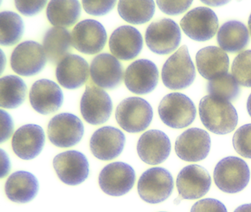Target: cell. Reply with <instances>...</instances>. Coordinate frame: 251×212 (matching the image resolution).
<instances>
[{
    "label": "cell",
    "mask_w": 251,
    "mask_h": 212,
    "mask_svg": "<svg viewBox=\"0 0 251 212\" xmlns=\"http://www.w3.org/2000/svg\"><path fill=\"white\" fill-rule=\"evenodd\" d=\"M199 114L204 126L213 133L225 135L236 128L238 114L230 102L208 95L201 99Z\"/></svg>",
    "instance_id": "1"
},
{
    "label": "cell",
    "mask_w": 251,
    "mask_h": 212,
    "mask_svg": "<svg viewBox=\"0 0 251 212\" xmlns=\"http://www.w3.org/2000/svg\"><path fill=\"white\" fill-rule=\"evenodd\" d=\"M196 77L195 65L186 45L182 46L164 63L161 79L167 88L183 89L192 85Z\"/></svg>",
    "instance_id": "2"
},
{
    "label": "cell",
    "mask_w": 251,
    "mask_h": 212,
    "mask_svg": "<svg viewBox=\"0 0 251 212\" xmlns=\"http://www.w3.org/2000/svg\"><path fill=\"white\" fill-rule=\"evenodd\" d=\"M250 178L249 166L243 159L236 156L221 159L214 168V183L223 192L235 194L242 191Z\"/></svg>",
    "instance_id": "3"
},
{
    "label": "cell",
    "mask_w": 251,
    "mask_h": 212,
    "mask_svg": "<svg viewBox=\"0 0 251 212\" xmlns=\"http://www.w3.org/2000/svg\"><path fill=\"white\" fill-rule=\"evenodd\" d=\"M196 107L192 100L181 93H170L161 100L158 114L167 126L181 129L189 126L196 117Z\"/></svg>",
    "instance_id": "4"
},
{
    "label": "cell",
    "mask_w": 251,
    "mask_h": 212,
    "mask_svg": "<svg viewBox=\"0 0 251 212\" xmlns=\"http://www.w3.org/2000/svg\"><path fill=\"white\" fill-rule=\"evenodd\" d=\"M119 125L128 132H140L151 125L153 117L152 106L145 99L131 97L123 100L116 109Z\"/></svg>",
    "instance_id": "5"
},
{
    "label": "cell",
    "mask_w": 251,
    "mask_h": 212,
    "mask_svg": "<svg viewBox=\"0 0 251 212\" xmlns=\"http://www.w3.org/2000/svg\"><path fill=\"white\" fill-rule=\"evenodd\" d=\"M174 181L171 173L163 167H152L145 171L138 182L141 198L151 204L167 200L173 192Z\"/></svg>",
    "instance_id": "6"
},
{
    "label": "cell",
    "mask_w": 251,
    "mask_h": 212,
    "mask_svg": "<svg viewBox=\"0 0 251 212\" xmlns=\"http://www.w3.org/2000/svg\"><path fill=\"white\" fill-rule=\"evenodd\" d=\"M180 27L173 19H162L152 22L145 32L147 46L155 54L173 53L180 45Z\"/></svg>",
    "instance_id": "7"
},
{
    "label": "cell",
    "mask_w": 251,
    "mask_h": 212,
    "mask_svg": "<svg viewBox=\"0 0 251 212\" xmlns=\"http://www.w3.org/2000/svg\"><path fill=\"white\" fill-rule=\"evenodd\" d=\"M48 134L53 145L68 148L80 142L84 134V126L80 118L75 115L59 113L50 121Z\"/></svg>",
    "instance_id": "8"
},
{
    "label": "cell",
    "mask_w": 251,
    "mask_h": 212,
    "mask_svg": "<svg viewBox=\"0 0 251 212\" xmlns=\"http://www.w3.org/2000/svg\"><path fill=\"white\" fill-rule=\"evenodd\" d=\"M43 46L34 41H25L19 44L11 56L13 70L22 76L30 77L40 73L47 63Z\"/></svg>",
    "instance_id": "9"
},
{
    "label": "cell",
    "mask_w": 251,
    "mask_h": 212,
    "mask_svg": "<svg viewBox=\"0 0 251 212\" xmlns=\"http://www.w3.org/2000/svg\"><path fill=\"white\" fill-rule=\"evenodd\" d=\"M112 110V100L106 91L93 84L86 85L80 100V112L86 122L93 125L105 123Z\"/></svg>",
    "instance_id": "10"
},
{
    "label": "cell",
    "mask_w": 251,
    "mask_h": 212,
    "mask_svg": "<svg viewBox=\"0 0 251 212\" xmlns=\"http://www.w3.org/2000/svg\"><path fill=\"white\" fill-rule=\"evenodd\" d=\"M180 26L191 39L206 41L215 35L218 29V18L209 7H195L183 16Z\"/></svg>",
    "instance_id": "11"
},
{
    "label": "cell",
    "mask_w": 251,
    "mask_h": 212,
    "mask_svg": "<svg viewBox=\"0 0 251 212\" xmlns=\"http://www.w3.org/2000/svg\"><path fill=\"white\" fill-rule=\"evenodd\" d=\"M136 181V173L124 162H113L106 165L99 175V185L106 194L114 197L124 195L131 190Z\"/></svg>",
    "instance_id": "12"
},
{
    "label": "cell",
    "mask_w": 251,
    "mask_h": 212,
    "mask_svg": "<svg viewBox=\"0 0 251 212\" xmlns=\"http://www.w3.org/2000/svg\"><path fill=\"white\" fill-rule=\"evenodd\" d=\"M72 41L77 51L86 54H97L103 50L106 44V29L98 21L85 19L75 26Z\"/></svg>",
    "instance_id": "13"
},
{
    "label": "cell",
    "mask_w": 251,
    "mask_h": 212,
    "mask_svg": "<svg viewBox=\"0 0 251 212\" xmlns=\"http://www.w3.org/2000/svg\"><path fill=\"white\" fill-rule=\"evenodd\" d=\"M53 167L59 179L67 185H79L89 175V161L84 154L77 150L57 155L53 159Z\"/></svg>",
    "instance_id": "14"
},
{
    "label": "cell",
    "mask_w": 251,
    "mask_h": 212,
    "mask_svg": "<svg viewBox=\"0 0 251 212\" xmlns=\"http://www.w3.org/2000/svg\"><path fill=\"white\" fill-rule=\"evenodd\" d=\"M211 149V137L201 128H192L180 134L176 141L175 150L181 160L197 162L208 156Z\"/></svg>",
    "instance_id": "15"
},
{
    "label": "cell",
    "mask_w": 251,
    "mask_h": 212,
    "mask_svg": "<svg viewBox=\"0 0 251 212\" xmlns=\"http://www.w3.org/2000/svg\"><path fill=\"white\" fill-rule=\"evenodd\" d=\"M211 178L206 169L197 164L188 165L179 172L176 186L180 197L185 200H197L208 193Z\"/></svg>",
    "instance_id": "16"
},
{
    "label": "cell",
    "mask_w": 251,
    "mask_h": 212,
    "mask_svg": "<svg viewBox=\"0 0 251 212\" xmlns=\"http://www.w3.org/2000/svg\"><path fill=\"white\" fill-rule=\"evenodd\" d=\"M158 68L148 59H139L129 65L125 73V84L129 91L136 94L152 92L158 82Z\"/></svg>",
    "instance_id": "17"
},
{
    "label": "cell",
    "mask_w": 251,
    "mask_h": 212,
    "mask_svg": "<svg viewBox=\"0 0 251 212\" xmlns=\"http://www.w3.org/2000/svg\"><path fill=\"white\" fill-rule=\"evenodd\" d=\"M126 144V135L118 128L102 127L97 130L90 139L92 154L101 160H111L118 157Z\"/></svg>",
    "instance_id": "18"
},
{
    "label": "cell",
    "mask_w": 251,
    "mask_h": 212,
    "mask_svg": "<svg viewBox=\"0 0 251 212\" xmlns=\"http://www.w3.org/2000/svg\"><path fill=\"white\" fill-rule=\"evenodd\" d=\"M171 152L168 135L159 130H150L144 132L137 143V153L142 161L150 165H158L167 160Z\"/></svg>",
    "instance_id": "19"
},
{
    "label": "cell",
    "mask_w": 251,
    "mask_h": 212,
    "mask_svg": "<svg viewBox=\"0 0 251 212\" xmlns=\"http://www.w3.org/2000/svg\"><path fill=\"white\" fill-rule=\"evenodd\" d=\"M90 75L97 86L114 89L121 84L123 68L120 60L109 53H101L92 60Z\"/></svg>",
    "instance_id": "20"
},
{
    "label": "cell",
    "mask_w": 251,
    "mask_h": 212,
    "mask_svg": "<svg viewBox=\"0 0 251 212\" xmlns=\"http://www.w3.org/2000/svg\"><path fill=\"white\" fill-rule=\"evenodd\" d=\"M29 97L33 108L43 115L57 111L64 102V94L59 85L48 79L35 82L30 88Z\"/></svg>",
    "instance_id": "21"
},
{
    "label": "cell",
    "mask_w": 251,
    "mask_h": 212,
    "mask_svg": "<svg viewBox=\"0 0 251 212\" xmlns=\"http://www.w3.org/2000/svg\"><path fill=\"white\" fill-rule=\"evenodd\" d=\"M45 134L43 128L35 124L20 127L13 135L11 145L14 153L23 160H32L43 150Z\"/></svg>",
    "instance_id": "22"
},
{
    "label": "cell",
    "mask_w": 251,
    "mask_h": 212,
    "mask_svg": "<svg viewBox=\"0 0 251 212\" xmlns=\"http://www.w3.org/2000/svg\"><path fill=\"white\" fill-rule=\"evenodd\" d=\"M111 53L117 59L130 60L139 55L143 47L142 34L130 25L119 26L111 34L109 39Z\"/></svg>",
    "instance_id": "23"
},
{
    "label": "cell",
    "mask_w": 251,
    "mask_h": 212,
    "mask_svg": "<svg viewBox=\"0 0 251 212\" xmlns=\"http://www.w3.org/2000/svg\"><path fill=\"white\" fill-rule=\"evenodd\" d=\"M90 69L87 61L81 56L70 54L58 63L55 71L60 85L67 89L81 87L89 79Z\"/></svg>",
    "instance_id": "24"
},
{
    "label": "cell",
    "mask_w": 251,
    "mask_h": 212,
    "mask_svg": "<svg viewBox=\"0 0 251 212\" xmlns=\"http://www.w3.org/2000/svg\"><path fill=\"white\" fill-rule=\"evenodd\" d=\"M198 72L205 79L211 80L227 74L229 57L227 53L219 47H204L196 54Z\"/></svg>",
    "instance_id": "25"
},
{
    "label": "cell",
    "mask_w": 251,
    "mask_h": 212,
    "mask_svg": "<svg viewBox=\"0 0 251 212\" xmlns=\"http://www.w3.org/2000/svg\"><path fill=\"white\" fill-rule=\"evenodd\" d=\"M39 184L33 174L27 171H17L11 174L5 185V194L11 201L26 203L37 195Z\"/></svg>",
    "instance_id": "26"
},
{
    "label": "cell",
    "mask_w": 251,
    "mask_h": 212,
    "mask_svg": "<svg viewBox=\"0 0 251 212\" xmlns=\"http://www.w3.org/2000/svg\"><path fill=\"white\" fill-rule=\"evenodd\" d=\"M250 36L245 24L236 20L223 24L217 32V42L225 52L236 53L248 46Z\"/></svg>",
    "instance_id": "27"
},
{
    "label": "cell",
    "mask_w": 251,
    "mask_h": 212,
    "mask_svg": "<svg viewBox=\"0 0 251 212\" xmlns=\"http://www.w3.org/2000/svg\"><path fill=\"white\" fill-rule=\"evenodd\" d=\"M72 44V35L66 28L54 26L48 29L44 36V50L52 63H58L69 55Z\"/></svg>",
    "instance_id": "28"
},
{
    "label": "cell",
    "mask_w": 251,
    "mask_h": 212,
    "mask_svg": "<svg viewBox=\"0 0 251 212\" xmlns=\"http://www.w3.org/2000/svg\"><path fill=\"white\" fill-rule=\"evenodd\" d=\"M81 12L79 1H50L47 7V17L53 26L70 27L78 20Z\"/></svg>",
    "instance_id": "29"
},
{
    "label": "cell",
    "mask_w": 251,
    "mask_h": 212,
    "mask_svg": "<svg viewBox=\"0 0 251 212\" xmlns=\"http://www.w3.org/2000/svg\"><path fill=\"white\" fill-rule=\"evenodd\" d=\"M27 85L17 75H7L0 80V106L3 108H17L25 100Z\"/></svg>",
    "instance_id": "30"
},
{
    "label": "cell",
    "mask_w": 251,
    "mask_h": 212,
    "mask_svg": "<svg viewBox=\"0 0 251 212\" xmlns=\"http://www.w3.org/2000/svg\"><path fill=\"white\" fill-rule=\"evenodd\" d=\"M154 1H120L117 6L122 19L133 25L149 22L155 13Z\"/></svg>",
    "instance_id": "31"
},
{
    "label": "cell",
    "mask_w": 251,
    "mask_h": 212,
    "mask_svg": "<svg viewBox=\"0 0 251 212\" xmlns=\"http://www.w3.org/2000/svg\"><path fill=\"white\" fill-rule=\"evenodd\" d=\"M25 25L20 15L13 11L0 13V44L13 46L21 39L24 33Z\"/></svg>",
    "instance_id": "32"
},
{
    "label": "cell",
    "mask_w": 251,
    "mask_h": 212,
    "mask_svg": "<svg viewBox=\"0 0 251 212\" xmlns=\"http://www.w3.org/2000/svg\"><path fill=\"white\" fill-rule=\"evenodd\" d=\"M207 91L213 97L230 102L237 98L240 88L233 75L227 73L208 81Z\"/></svg>",
    "instance_id": "33"
},
{
    "label": "cell",
    "mask_w": 251,
    "mask_h": 212,
    "mask_svg": "<svg viewBox=\"0 0 251 212\" xmlns=\"http://www.w3.org/2000/svg\"><path fill=\"white\" fill-rule=\"evenodd\" d=\"M231 72L239 85L251 87V50L242 52L235 57Z\"/></svg>",
    "instance_id": "34"
},
{
    "label": "cell",
    "mask_w": 251,
    "mask_h": 212,
    "mask_svg": "<svg viewBox=\"0 0 251 212\" xmlns=\"http://www.w3.org/2000/svg\"><path fill=\"white\" fill-rule=\"evenodd\" d=\"M233 146L242 157L251 159V124L241 126L233 136Z\"/></svg>",
    "instance_id": "35"
},
{
    "label": "cell",
    "mask_w": 251,
    "mask_h": 212,
    "mask_svg": "<svg viewBox=\"0 0 251 212\" xmlns=\"http://www.w3.org/2000/svg\"><path fill=\"white\" fill-rule=\"evenodd\" d=\"M117 1H83L85 11L92 16H103L109 13Z\"/></svg>",
    "instance_id": "36"
},
{
    "label": "cell",
    "mask_w": 251,
    "mask_h": 212,
    "mask_svg": "<svg viewBox=\"0 0 251 212\" xmlns=\"http://www.w3.org/2000/svg\"><path fill=\"white\" fill-rule=\"evenodd\" d=\"M190 212H227L225 205L213 198L198 200L192 206Z\"/></svg>",
    "instance_id": "37"
},
{
    "label": "cell",
    "mask_w": 251,
    "mask_h": 212,
    "mask_svg": "<svg viewBox=\"0 0 251 212\" xmlns=\"http://www.w3.org/2000/svg\"><path fill=\"white\" fill-rule=\"evenodd\" d=\"M193 1H157V5L163 13L167 15H178L187 10Z\"/></svg>",
    "instance_id": "38"
},
{
    "label": "cell",
    "mask_w": 251,
    "mask_h": 212,
    "mask_svg": "<svg viewBox=\"0 0 251 212\" xmlns=\"http://www.w3.org/2000/svg\"><path fill=\"white\" fill-rule=\"evenodd\" d=\"M47 1H15L17 10L25 16H31L37 14L45 8Z\"/></svg>",
    "instance_id": "39"
},
{
    "label": "cell",
    "mask_w": 251,
    "mask_h": 212,
    "mask_svg": "<svg viewBox=\"0 0 251 212\" xmlns=\"http://www.w3.org/2000/svg\"><path fill=\"white\" fill-rule=\"evenodd\" d=\"M1 113V143L11 138L14 132V121L8 112L0 110Z\"/></svg>",
    "instance_id": "40"
},
{
    "label": "cell",
    "mask_w": 251,
    "mask_h": 212,
    "mask_svg": "<svg viewBox=\"0 0 251 212\" xmlns=\"http://www.w3.org/2000/svg\"><path fill=\"white\" fill-rule=\"evenodd\" d=\"M1 164H2V174H1V178H4L8 175L11 169V162H10L9 158H8L7 153L1 149Z\"/></svg>",
    "instance_id": "41"
},
{
    "label": "cell",
    "mask_w": 251,
    "mask_h": 212,
    "mask_svg": "<svg viewBox=\"0 0 251 212\" xmlns=\"http://www.w3.org/2000/svg\"><path fill=\"white\" fill-rule=\"evenodd\" d=\"M203 4H207V5L214 6V7H217V6H223L224 4H227L229 1H223V0H207V1H203L202 0Z\"/></svg>",
    "instance_id": "42"
},
{
    "label": "cell",
    "mask_w": 251,
    "mask_h": 212,
    "mask_svg": "<svg viewBox=\"0 0 251 212\" xmlns=\"http://www.w3.org/2000/svg\"><path fill=\"white\" fill-rule=\"evenodd\" d=\"M233 212H251V203L242 205L236 208Z\"/></svg>",
    "instance_id": "43"
},
{
    "label": "cell",
    "mask_w": 251,
    "mask_h": 212,
    "mask_svg": "<svg viewBox=\"0 0 251 212\" xmlns=\"http://www.w3.org/2000/svg\"><path fill=\"white\" fill-rule=\"evenodd\" d=\"M247 110H248V113L251 117V94H250L248 102H247Z\"/></svg>",
    "instance_id": "44"
},
{
    "label": "cell",
    "mask_w": 251,
    "mask_h": 212,
    "mask_svg": "<svg viewBox=\"0 0 251 212\" xmlns=\"http://www.w3.org/2000/svg\"><path fill=\"white\" fill-rule=\"evenodd\" d=\"M248 26H249L250 32H251V13L249 16V19H248Z\"/></svg>",
    "instance_id": "45"
}]
</instances>
